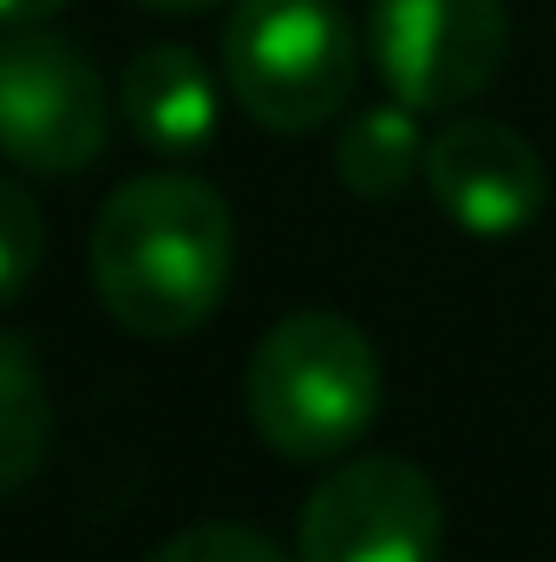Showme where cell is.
Here are the masks:
<instances>
[{
  "label": "cell",
  "instance_id": "1",
  "mask_svg": "<svg viewBox=\"0 0 556 562\" xmlns=\"http://www.w3.org/2000/svg\"><path fill=\"white\" fill-rule=\"evenodd\" d=\"M236 276L230 203L184 170H151L105 196L92 223V281L105 314L138 340L197 334Z\"/></svg>",
  "mask_w": 556,
  "mask_h": 562
},
{
  "label": "cell",
  "instance_id": "2",
  "mask_svg": "<svg viewBox=\"0 0 556 562\" xmlns=\"http://www.w3.org/2000/svg\"><path fill=\"white\" fill-rule=\"evenodd\" d=\"M243 406L276 458L327 464L354 451L367 425L380 419V353L347 314H281L249 353Z\"/></svg>",
  "mask_w": 556,
  "mask_h": 562
},
{
  "label": "cell",
  "instance_id": "3",
  "mask_svg": "<svg viewBox=\"0 0 556 562\" xmlns=\"http://www.w3.org/2000/svg\"><path fill=\"white\" fill-rule=\"evenodd\" d=\"M230 99L269 132H321L347 112L360 40L334 0H236L223 26Z\"/></svg>",
  "mask_w": 556,
  "mask_h": 562
},
{
  "label": "cell",
  "instance_id": "4",
  "mask_svg": "<svg viewBox=\"0 0 556 562\" xmlns=\"http://www.w3.org/2000/svg\"><path fill=\"white\" fill-rule=\"evenodd\" d=\"M112 132V92L99 66L40 26H7L0 40V157L33 177L86 170Z\"/></svg>",
  "mask_w": 556,
  "mask_h": 562
},
{
  "label": "cell",
  "instance_id": "5",
  "mask_svg": "<svg viewBox=\"0 0 556 562\" xmlns=\"http://www.w3.org/2000/svg\"><path fill=\"white\" fill-rule=\"evenodd\" d=\"M445 504L413 458L367 451L314 484L301 504V562H438Z\"/></svg>",
  "mask_w": 556,
  "mask_h": 562
},
{
  "label": "cell",
  "instance_id": "6",
  "mask_svg": "<svg viewBox=\"0 0 556 562\" xmlns=\"http://www.w3.org/2000/svg\"><path fill=\"white\" fill-rule=\"evenodd\" d=\"M367 46L400 105L458 112L504 72L511 7L504 0H374Z\"/></svg>",
  "mask_w": 556,
  "mask_h": 562
},
{
  "label": "cell",
  "instance_id": "7",
  "mask_svg": "<svg viewBox=\"0 0 556 562\" xmlns=\"http://www.w3.org/2000/svg\"><path fill=\"white\" fill-rule=\"evenodd\" d=\"M425 190L465 236L504 243L544 210V157L498 119H458L425 144Z\"/></svg>",
  "mask_w": 556,
  "mask_h": 562
},
{
  "label": "cell",
  "instance_id": "8",
  "mask_svg": "<svg viewBox=\"0 0 556 562\" xmlns=\"http://www.w3.org/2000/svg\"><path fill=\"white\" fill-rule=\"evenodd\" d=\"M119 112L151 150H203L216 138V79L190 46H144L119 79Z\"/></svg>",
  "mask_w": 556,
  "mask_h": 562
},
{
  "label": "cell",
  "instance_id": "9",
  "mask_svg": "<svg viewBox=\"0 0 556 562\" xmlns=\"http://www.w3.org/2000/svg\"><path fill=\"white\" fill-rule=\"evenodd\" d=\"M419 112L413 105H367V112H354L347 125H341V138H334V170H341V183L360 196V203H393V196H407L419 183V170H425V138H419L413 125Z\"/></svg>",
  "mask_w": 556,
  "mask_h": 562
},
{
  "label": "cell",
  "instance_id": "10",
  "mask_svg": "<svg viewBox=\"0 0 556 562\" xmlns=\"http://www.w3.org/2000/svg\"><path fill=\"white\" fill-rule=\"evenodd\" d=\"M53 451V400H46V373L40 360L0 334V497H13L20 484H33V471Z\"/></svg>",
  "mask_w": 556,
  "mask_h": 562
},
{
  "label": "cell",
  "instance_id": "11",
  "mask_svg": "<svg viewBox=\"0 0 556 562\" xmlns=\"http://www.w3.org/2000/svg\"><path fill=\"white\" fill-rule=\"evenodd\" d=\"M46 262V216L20 177H0V307L26 294Z\"/></svg>",
  "mask_w": 556,
  "mask_h": 562
},
{
  "label": "cell",
  "instance_id": "12",
  "mask_svg": "<svg viewBox=\"0 0 556 562\" xmlns=\"http://www.w3.org/2000/svg\"><path fill=\"white\" fill-rule=\"evenodd\" d=\"M144 562H288V557L249 524H190V530L164 537Z\"/></svg>",
  "mask_w": 556,
  "mask_h": 562
},
{
  "label": "cell",
  "instance_id": "13",
  "mask_svg": "<svg viewBox=\"0 0 556 562\" xmlns=\"http://www.w3.org/2000/svg\"><path fill=\"white\" fill-rule=\"evenodd\" d=\"M66 0H0V26H40V20H53Z\"/></svg>",
  "mask_w": 556,
  "mask_h": 562
},
{
  "label": "cell",
  "instance_id": "14",
  "mask_svg": "<svg viewBox=\"0 0 556 562\" xmlns=\"http://www.w3.org/2000/svg\"><path fill=\"white\" fill-rule=\"evenodd\" d=\"M151 13H203V7H223V0H138Z\"/></svg>",
  "mask_w": 556,
  "mask_h": 562
}]
</instances>
